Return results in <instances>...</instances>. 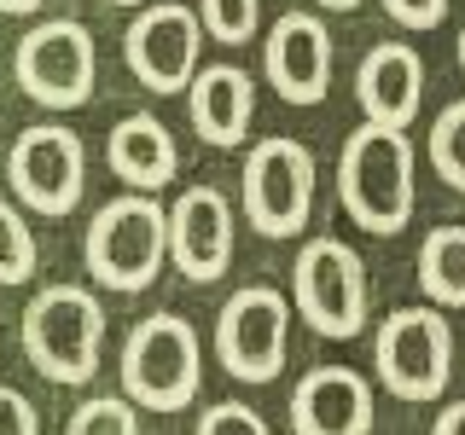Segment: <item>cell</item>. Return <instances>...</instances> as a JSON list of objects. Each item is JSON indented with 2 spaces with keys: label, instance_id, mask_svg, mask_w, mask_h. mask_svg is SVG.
I'll return each instance as SVG.
<instances>
[{
  "label": "cell",
  "instance_id": "d4e9b609",
  "mask_svg": "<svg viewBox=\"0 0 465 435\" xmlns=\"http://www.w3.org/2000/svg\"><path fill=\"white\" fill-rule=\"evenodd\" d=\"M384 12L401 29H436L448 18V0H384Z\"/></svg>",
  "mask_w": 465,
  "mask_h": 435
},
{
  "label": "cell",
  "instance_id": "8992f818",
  "mask_svg": "<svg viewBox=\"0 0 465 435\" xmlns=\"http://www.w3.org/2000/svg\"><path fill=\"white\" fill-rule=\"evenodd\" d=\"M239 203L262 238H297L314 215V151L291 134L256 140L239 174Z\"/></svg>",
  "mask_w": 465,
  "mask_h": 435
},
{
  "label": "cell",
  "instance_id": "3957f363",
  "mask_svg": "<svg viewBox=\"0 0 465 435\" xmlns=\"http://www.w3.org/2000/svg\"><path fill=\"white\" fill-rule=\"evenodd\" d=\"M203 389V348L186 314H145L123 343V401L181 412Z\"/></svg>",
  "mask_w": 465,
  "mask_h": 435
},
{
  "label": "cell",
  "instance_id": "5b68a950",
  "mask_svg": "<svg viewBox=\"0 0 465 435\" xmlns=\"http://www.w3.org/2000/svg\"><path fill=\"white\" fill-rule=\"evenodd\" d=\"M372 372L396 401H442L454 377V325L442 308H396L372 331Z\"/></svg>",
  "mask_w": 465,
  "mask_h": 435
},
{
  "label": "cell",
  "instance_id": "44dd1931",
  "mask_svg": "<svg viewBox=\"0 0 465 435\" xmlns=\"http://www.w3.org/2000/svg\"><path fill=\"white\" fill-rule=\"evenodd\" d=\"M262 24V0H198V29L227 47H244Z\"/></svg>",
  "mask_w": 465,
  "mask_h": 435
},
{
  "label": "cell",
  "instance_id": "8fae6325",
  "mask_svg": "<svg viewBox=\"0 0 465 435\" xmlns=\"http://www.w3.org/2000/svg\"><path fill=\"white\" fill-rule=\"evenodd\" d=\"M198 53H203V29L198 12L181 0H152L140 6V18L123 35V58L128 70L152 87V93H186L198 76Z\"/></svg>",
  "mask_w": 465,
  "mask_h": 435
},
{
  "label": "cell",
  "instance_id": "7c38bea8",
  "mask_svg": "<svg viewBox=\"0 0 465 435\" xmlns=\"http://www.w3.org/2000/svg\"><path fill=\"white\" fill-rule=\"evenodd\" d=\"M262 70L285 105H320L331 87V35L314 12H280L262 41Z\"/></svg>",
  "mask_w": 465,
  "mask_h": 435
},
{
  "label": "cell",
  "instance_id": "e0dca14e",
  "mask_svg": "<svg viewBox=\"0 0 465 435\" xmlns=\"http://www.w3.org/2000/svg\"><path fill=\"white\" fill-rule=\"evenodd\" d=\"M105 163H111V174L123 186H134L140 198H152V192H163V186L174 180V169H181V145H174V134L157 122L152 111H134V116H123V122L111 128Z\"/></svg>",
  "mask_w": 465,
  "mask_h": 435
},
{
  "label": "cell",
  "instance_id": "30bf717a",
  "mask_svg": "<svg viewBox=\"0 0 465 435\" xmlns=\"http://www.w3.org/2000/svg\"><path fill=\"white\" fill-rule=\"evenodd\" d=\"M6 180L18 192L24 209L47 215H70L87 192V151H82V134L76 128H58V122H35L12 140L6 151Z\"/></svg>",
  "mask_w": 465,
  "mask_h": 435
},
{
  "label": "cell",
  "instance_id": "9c48e42d",
  "mask_svg": "<svg viewBox=\"0 0 465 435\" xmlns=\"http://www.w3.org/2000/svg\"><path fill=\"white\" fill-rule=\"evenodd\" d=\"M291 348V302L273 285L232 290L215 314V360L239 383H273Z\"/></svg>",
  "mask_w": 465,
  "mask_h": 435
},
{
  "label": "cell",
  "instance_id": "cb8c5ba5",
  "mask_svg": "<svg viewBox=\"0 0 465 435\" xmlns=\"http://www.w3.org/2000/svg\"><path fill=\"white\" fill-rule=\"evenodd\" d=\"M0 435H41V412L6 383H0Z\"/></svg>",
  "mask_w": 465,
  "mask_h": 435
},
{
  "label": "cell",
  "instance_id": "6da1fadb",
  "mask_svg": "<svg viewBox=\"0 0 465 435\" xmlns=\"http://www.w3.org/2000/svg\"><path fill=\"white\" fill-rule=\"evenodd\" d=\"M338 198L361 232L396 238L413 221V140L401 128H355L338 157Z\"/></svg>",
  "mask_w": 465,
  "mask_h": 435
},
{
  "label": "cell",
  "instance_id": "f546056e",
  "mask_svg": "<svg viewBox=\"0 0 465 435\" xmlns=\"http://www.w3.org/2000/svg\"><path fill=\"white\" fill-rule=\"evenodd\" d=\"M460 70H465V29H460Z\"/></svg>",
  "mask_w": 465,
  "mask_h": 435
},
{
  "label": "cell",
  "instance_id": "9a60e30c",
  "mask_svg": "<svg viewBox=\"0 0 465 435\" xmlns=\"http://www.w3.org/2000/svg\"><path fill=\"white\" fill-rule=\"evenodd\" d=\"M355 99L372 128H413L419 99H425V64L407 41H378L355 70Z\"/></svg>",
  "mask_w": 465,
  "mask_h": 435
},
{
  "label": "cell",
  "instance_id": "484cf974",
  "mask_svg": "<svg viewBox=\"0 0 465 435\" xmlns=\"http://www.w3.org/2000/svg\"><path fill=\"white\" fill-rule=\"evenodd\" d=\"M430 435H465V401L442 406V412H436V424H430Z\"/></svg>",
  "mask_w": 465,
  "mask_h": 435
},
{
  "label": "cell",
  "instance_id": "ba28073f",
  "mask_svg": "<svg viewBox=\"0 0 465 435\" xmlns=\"http://www.w3.org/2000/svg\"><path fill=\"white\" fill-rule=\"evenodd\" d=\"M12 76L35 105L47 111H76L94 99V76H99V53L87 24L76 18H47L35 24L12 53Z\"/></svg>",
  "mask_w": 465,
  "mask_h": 435
},
{
  "label": "cell",
  "instance_id": "277c9868",
  "mask_svg": "<svg viewBox=\"0 0 465 435\" xmlns=\"http://www.w3.org/2000/svg\"><path fill=\"white\" fill-rule=\"evenodd\" d=\"M87 273H94L105 290H123V296H134V290H145L163 273L169 261V215L157 198H111L105 209L87 221Z\"/></svg>",
  "mask_w": 465,
  "mask_h": 435
},
{
  "label": "cell",
  "instance_id": "ffe728a7",
  "mask_svg": "<svg viewBox=\"0 0 465 435\" xmlns=\"http://www.w3.org/2000/svg\"><path fill=\"white\" fill-rule=\"evenodd\" d=\"M35 232L18 209H12L6 198H0V285H29V273H35Z\"/></svg>",
  "mask_w": 465,
  "mask_h": 435
},
{
  "label": "cell",
  "instance_id": "4fadbf2b",
  "mask_svg": "<svg viewBox=\"0 0 465 435\" xmlns=\"http://www.w3.org/2000/svg\"><path fill=\"white\" fill-rule=\"evenodd\" d=\"M169 261L193 285H210L232 261V203L215 186H186L169 203Z\"/></svg>",
  "mask_w": 465,
  "mask_h": 435
},
{
  "label": "cell",
  "instance_id": "ac0fdd59",
  "mask_svg": "<svg viewBox=\"0 0 465 435\" xmlns=\"http://www.w3.org/2000/svg\"><path fill=\"white\" fill-rule=\"evenodd\" d=\"M419 290L430 308H465V227H430L419 244Z\"/></svg>",
  "mask_w": 465,
  "mask_h": 435
},
{
  "label": "cell",
  "instance_id": "d6986e66",
  "mask_svg": "<svg viewBox=\"0 0 465 435\" xmlns=\"http://www.w3.org/2000/svg\"><path fill=\"white\" fill-rule=\"evenodd\" d=\"M425 157H430V169L442 174L454 192H465V99H454V105H448V111L430 122Z\"/></svg>",
  "mask_w": 465,
  "mask_h": 435
},
{
  "label": "cell",
  "instance_id": "7402d4cb",
  "mask_svg": "<svg viewBox=\"0 0 465 435\" xmlns=\"http://www.w3.org/2000/svg\"><path fill=\"white\" fill-rule=\"evenodd\" d=\"M64 435H140V418H134V406L123 395H94V401H82L76 412H70Z\"/></svg>",
  "mask_w": 465,
  "mask_h": 435
},
{
  "label": "cell",
  "instance_id": "603a6c76",
  "mask_svg": "<svg viewBox=\"0 0 465 435\" xmlns=\"http://www.w3.org/2000/svg\"><path fill=\"white\" fill-rule=\"evenodd\" d=\"M198 435H273V430H268V418H262L256 406H244V401H215V406H203Z\"/></svg>",
  "mask_w": 465,
  "mask_h": 435
},
{
  "label": "cell",
  "instance_id": "7a4b0ae2",
  "mask_svg": "<svg viewBox=\"0 0 465 435\" xmlns=\"http://www.w3.org/2000/svg\"><path fill=\"white\" fill-rule=\"evenodd\" d=\"M105 348V308L82 285H47L24 308V354L47 383H87Z\"/></svg>",
  "mask_w": 465,
  "mask_h": 435
},
{
  "label": "cell",
  "instance_id": "f1b7e54d",
  "mask_svg": "<svg viewBox=\"0 0 465 435\" xmlns=\"http://www.w3.org/2000/svg\"><path fill=\"white\" fill-rule=\"evenodd\" d=\"M105 6H152V0H105Z\"/></svg>",
  "mask_w": 465,
  "mask_h": 435
},
{
  "label": "cell",
  "instance_id": "5bb4252c",
  "mask_svg": "<svg viewBox=\"0 0 465 435\" xmlns=\"http://www.w3.org/2000/svg\"><path fill=\"white\" fill-rule=\"evenodd\" d=\"M297 435H372V383L355 366H314L291 389Z\"/></svg>",
  "mask_w": 465,
  "mask_h": 435
},
{
  "label": "cell",
  "instance_id": "52a82bcc",
  "mask_svg": "<svg viewBox=\"0 0 465 435\" xmlns=\"http://www.w3.org/2000/svg\"><path fill=\"white\" fill-rule=\"evenodd\" d=\"M291 308H297L320 337L349 343L367 331V267L343 238H309L291 267Z\"/></svg>",
  "mask_w": 465,
  "mask_h": 435
},
{
  "label": "cell",
  "instance_id": "4316f807",
  "mask_svg": "<svg viewBox=\"0 0 465 435\" xmlns=\"http://www.w3.org/2000/svg\"><path fill=\"white\" fill-rule=\"evenodd\" d=\"M35 6H41V0H0V12H6V18H29Z\"/></svg>",
  "mask_w": 465,
  "mask_h": 435
},
{
  "label": "cell",
  "instance_id": "2e32d148",
  "mask_svg": "<svg viewBox=\"0 0 465 435\" xmlns=\"http://www.w3.org/2000/svg\"><path fill=\"white\" fill-rule=\"evenodd\" d=\"M186 116H193L198 140L215 151L251 140V116H256V82L239 64H203L193 87H186Z\"/></svg>",
  "mask_w": 465,
  "mask_h": 435
},
{
  "label": "cell",
  "instance_id": "83f0119b",
  "mask_svg": "<svg viewBox=\"0 0 465 435\" xmlns=\"http://www.w3.org/2000/svg\"><path fill=\"white\" fill-rule=\"evenodd\" d=\"M320 6H326V12H355L361 0H320Z\"/></svg>",
  "mask_w": 465,
  "mask_h": 435
}]
</instances>
